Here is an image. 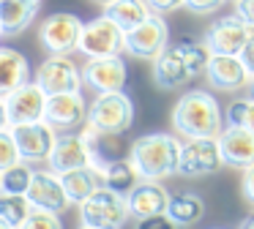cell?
Returning a JSON list of instances; mask_svg holds the SVG:
<instances>
[{
	"mask_svg": "<svg viewBox=\"0 0 254 229\" xmlns=\"http://www.w3.org/2000/svg\"><path fill=\"white\" fill-rule=\"evenodd\" d=\"M205 76H208V85L221 93H238L252 85V76L235 55H213L205 68Z\"/></svg>",
	"mask_w": 254,
	"mask_h": 229,
	"instance_id": "obj_19",
	"label": "cell"
},
{
	"mask_svg": "<svg viewBox=\"0 0 254 229\" xmlns=\"http://www.w3.org/2000/svg\"><path fill=\"white\" fill-rule=\"evenodd\" d=\"M79 229H99V227H85V224H79Z\"/></svg>",
	"mask_w": 254,
	"mask_h": 229,
	"instance_id": "obj_42",
	"label": "cell"
},
{
	"mask_svg": "<svg viewBox=\"0 0 254 229\" xmlns=\"http://www.w3.org/2000/svg\"><path fill=\"white\" fill-rule=\"evenodd\" d=\"M224 167L219 139H186L178 161V174L183 177H205Z\"/></svg>",
	"mask_w": 254,
	"mask_h": 229,
	"instance_id": "obj_13",
	"label": "cell"
},
{
	"mask_svg": "<svg viewBox=\"0 0 254 229\" xmlns=\"http://www.w3.org/2000/svg\"><path fill=\"white\" fill-rule=\"evenodd\" d=\"M11 128V120H8V109H6V98L0 96V131Z\"/></svg>",
	"mask_w": 254,
	"mask_h": 229,
	"instance_id": "obj_38",
	"label": "cell"
},
{
	"mask_svg": "<svg viewBox=\"0 0 254 229\" xmlns=\"http://www.w3.org/2000/svg\"><path fill=\"white\" fill-rule=\"evenodd\" d=\"M170 196L172 194L159 183V180H139V183L126 194L128 213H131L137 221L153 218V216H164L167 205H170Z\"/></svg>",
	"mask_w": 254,
	"mask_h": 229,
	"instance_id": "obj_18",
	"label": "cell"
},
{
	"mask_svg": "<svg viewBox=\"0 0 254 229\" xmlns=\"http://www.w3.org/2000/svg\"><path fill=\"white\" fill-rule=\"evenodd\" d=\"M224 120L232 128H246L254 134V98H235L224 109Z\"/></svg>",
	"mask_w": 254,
	"mask_h": 229,
	"instance_id": "obj_29",
	"label": "cell"
},
{
	"mask_svg": "<svg viewBox=\"0 0 254 229\" xmlns=\"http://www.w3.org/2000/svg\"><path fill=\"white\" fill-rule=\"evenodd\" d=\"M0 229H14V227H11V224H6L3 218H0Z\"/></svg>",
	"mask_w": 254,
	"mask_h": 229,
	"instance_id": "obj_40",
	"label": "cell"
},
{
	"mask_svg": "<svg viewBox=\"0 0 254 229\" xmlns=\"http://www.w3.org/2000/svg\"><path fill=\"white\" fill-rule=\"evenodd\" d=\"M202 213H205V202L197 194H191V191H183V194L170 196V205H167L164 216L175 227H191V224H197L202 218Z\"/></svg>",
	"mask_w": 254,
	"mask_h": 229,
	"instance_id": "obj_23",
	"label": "cell"
},
{
	"mask_svg": "<svg viewBox=\"0 0 254 229\" xmlns=\"http://www.w3.org/2000/svg\"><path fill=\"white\" fill-rule=\"evenodd\" d=\"M172 128L186 139H219L224 131V112L208 90H189L172 107Z\"/></svg>",
	"mask_w": 254,
	"mask_h": 229,
	"instance_id": "obj_1",
	"label": "cell"
},
{
	"mask_svg": "<svg viewBox=\"0 0 254 229\" xmlns=\"http://www.w3.org/2000/svg\"><path fill=\"white\" fill-rule=\"evenodd\" d=\"M235 16L254 27V0H235Z\"/></svg>",
	"mask_w": 254,
	"mask_h": 229,
	"instance_id": "obj_36",
	"label": "cell"
},
{
	"mask_svg": "<svg viewBox=\"0 0 254 229\" xmlns=\"http://www.w3.org/2000/svg\"><path fill=\"white\" fill-rule=\"evenodd\" d=\"M90 167V147L88 142L79 136V131L74 134H58V142L52 147L50 158H47V169H52L55 174H66L74 169Z\"/></svg>",
	"mask_w": 254,
	"mask_h": 229,
	"instance_id": "obj_16",
	"label": "cell"
},
{
	"mask_svg": "<svg viewBox=\"0 0 254 229\" xmlns=\"http://www.w3.org/2000/svg\"><path fill=\"white\" fill-rule=\"evenodd\" d=\"M213 52L208 49V44H197V41H186V44H175L167 47L159 57L153 60V82L161 90H181L186 87L194 76L205 74Z\"/></svg>",
	"mask_w": 254,
	"mask_h": 229,
	"instance_id": "obj_2",
	"label": "cell"
},
{
	"mask_svg": "<svg viewBox=\"0 0 254 229\" xmlns=\"http://www.w3.org/2000/svg\"><path fill=\"white\" fill-rule=\"evenodd\" d=\"M33 213V205H30L28 196H17V194H0V218L6 224H11L14 229H19L28 216Z\"/></svg>",
	"mask_w": 254,
	"mask_h": 229,
	"instance_id": "obj_28",
	"label": "cell"
},
{
	"mask_svg": "<svg viewBox=\"0 0 254 229\" xmlns=\"http://www.w3.org/2000/svg\"><path fill=\"white\" fill-rule=\"evenodd\" d=\"M249 87H252V98H254V79H252V85H249Z\"/></svg>",
	"mask_w": 254,
	"mask_h": 229,
	"instance_id": "obj_43",
	"label": "cell"
},
{
	"mask_svg": "<svg viewBox=\"0 0 254 229\" xmlns=\"http://www.w3.org/2000/svg\"><path fill=\"white\" fill-rule=\"evenodd\" d=\"M123 41H126V30L118 27L107 14H101V16H96V19L82 25V36H79L77 52H82L88 60L112 57V55L123 52Z\"/></svg>",
	"mask_w": 254,
	"mask_h": 229,
	"instance_id": "obj_6",
	"label": "cell"
},
{
	"mask_svg": "<svg viewBox=\"0 0 254 229\" xmlns=\"http://www.w3.org/2000/svg\"><path fill=\"white\" fill-rule=\"evenodd\" d=\"M19 229H63V221L58 213H47V210H33L28 216V221Z\"/></svg>",
	"mask_w": 254,
	"mask_h": 229,
	"instance_id": "obj_31",
	"label": "cell"
},
{
	"mask_svg": "<svg viewBox=\"0 0 254 229\" xmlns=\"http://www.w3.org/2000/svg\"><path fill=\"white\" fill-rule=\"evenodd\" d=\"M126 79H128V71H126V63H123L121 55L96 57L82 65V82L90 90H96V96L99 93H123Z\"/></svg>",
	"mask_w": 254,
	"mask_h": 229,
	"instance_id": "obj_14",
	"label": "cell"
},
{
	"mask_svg": "<svg viewBox=\"0 0 254 229\" xmlns=\"http://www.w3.org/2000/svg\"><path fill=\"white\" fill-rule=\"evenodd\" d=\"M82 25L85 22L77 14H71V11H55V14H50L41 22L39 41L50 55H71L77 52Z\"/></svg>",
	"mask_w": 254,
	"mask_h": 229,
	"instance_id": "obj_8",
	"label": "cell"
},
{
	"mask_svg": "<svg viewBox=\"0 0 254 229\" xmlns=\"http://www.w3.org/2000/svg\"><path fill=\"white\" fill-rule=\"evenodd\" d=\"M33 164L28 161H17L14 167L3 169L0 172V194H17V196H25L33 183Z\"/></svg>",
	"mask_w": 254,
	"mask_h": 229,
	"instance_id": "obj_27",
	"label": "cell"
},
{
	"mask_svg": "<svg viewBox=\"0 0 254 229\" xmlns=\"http://www.w3.org/2000/svg\"><path fill=\"white\" fill-rule=\"evenodd\" d=\"M238 57H241L243 68L249 71V76H252V79H254V41H249V47L243 49V52L238 55Z\"/></svg>",
	"mask_w": 254,
	"mask_h": 229,
	"instance_id": "obj_37",
	"label": "cell"
},
{
	"mask_svg": "<svg viewBox=\"0 0 254 229\" xmlns=\"http://www.w3.org/2000/svg\"><path fill=\"white\" fill-rule=\"evenodd\" d=\"M241 194L249 205H254V167L243 169V177H241Z\"/></svg>",
	"mask_w": 254,
	"mask_h": 229,
	"instance_id": "obj_35",
	"label": "cell"
},
{
	"mask_svg": "<svg viewBox=\"0 0 254 229\" xmlns=\"http://www.w3.org/2000/svg\"><path fill=\"white\" fill-rule=\"evenodd\" d=\"M104 14L115 22L123 30H131V27L142 25L153 11L145 0H112L110 5H104Z\"/></svg>",
	"mask_w": 254,
	"mask_h": 229,
	"instance_id": "obj_25",
	"label": "cell"
},
{
	"mask_svg": "<svg viewBox=\"0 0 254 229\" xmlns=\"http://www.w3.org/2000/svg\"><path fill=\"white\" fill-rule=\"evenodd\" d=\"M30 82V63L19 49L0 47V96L6 98L17 87Z\"/></svg>",
	"mask_w": 254,
	"mask_h": 229,
	"instance_id": "obj_21",
	"label": "cell"
},
{
	"mask_svg": "<svg viewBox=\"0 0 254 229\" xmlns=\"http://www.w3.org/2000/svg\"><path fill=\"white\" fill-rule=\"evenodd\" d=\"M227 0H186V8L191 11V14H213L216 8H221Z\"/></svg>",
	"mask_w": 254,
	"mask_h": 229,
	"instance_id": "obj_32",
	"label": "cell"
},
{
	"mask_svg": "<svg viewBox=\"0 0 254 229\" xmlns=\"http://www.w3.org/2000/svg\"><path fill=\"white\" fill-rule=\"evenodd\" d=\"M61 180H63V188H66V196L71 205H82L101 185V174L93 167H82V169H74V172H66V174H61Z\"/></svg>",
	"mask_w": 254,
	"mask_h": 229,
	"instance_id": "obj_24",
	"label": "cell"
},
{
	"mask_svg": "<svg viewBox=\"0 0 254 229\" xmlns=\"http://www.w3.org/2000/svg\"><path fill=\"white\" fill-rule=\"evenodd\" d=\"M216 229H219V227H216Z\"/></svg>",
	"mask_w": 254,
	"mask_h": 229,
	"instance_id": "obj_45",
	"label": "cell"
},
{
	"mask_svg": "<svg viewBox=\"0 0 254 229\" xmlns=\"http://www.w3.org/2000/svg\"><path fill=\"white\" fill-rule=\"evenodd\" d=\"M134 123V101L126 93H99L88 104V125L99 134L121 136Z\"/></svg>",
	"mask_w": 254,
	"mask_h": 229,
	"instance_id": "obj_4",
	"label": "cell"
},
{
	"mask_svg": "<svg viewBox=\"0 0 254 229\" xmlns=\"http://www.w3.org/2000/svg\"><path fill=\"white\" fill-rule=\"evenodd\" d=\"M183 142L172 134H145L131 142L128 161L134 164L139 180H164L178 174Z\"/></svg>",
	"mask_w": 254,
	"mask_h": 229,
	"instance_id": "obj_3",
	"label": "cell"
},
{
	"mask_svg": "<svg viewBox=\"0 0 254 229\" xmlns=\"http://www.w3.org/2000/svg\"><path fill=\"white\" fill-rule=\"evenodd\" d=\"M44 123H50L58 134H74L88 123V101L82 93H58L47 96Z\"/></svg>",
	"mask_w": 254,
	"mask_h": 229,
	"instance_id": "obj_11",
	"label": "cell"
},
{
	"mask_svg": "<svg viewBox=\"0 0 254 229\" xmlns=\"http://www.w3.org/2000/svg\"><path fill=\"white\" fill-rule=\"evenodd\" d=\"M145 3L150 5V11H153V14L164 16V14H170V11L181 8V5L186 3V0H145Z\"/></svg>",
	"mask_w": 254,
	"mask_h": 229,
	"instance_id": "obj_34",
	"label": "cell"
},
{
	"mask_svg": "<svg viewBox=\"0 0 254 229\" xmlns=\"http://www.w3.org/2000/svg\"><path fill=\"white\" fill-rule=\"evenodd\" d=\"M6 109H8V120H11V125L39 123V120H44L47 93L41 90L36 82H28V85L17 87L14 93L6 96Z\"/></svg>",
	"mask_w": 254,
	"mask_h": 229,
	"instance_id": "obj_17",
	"label": "cell"
},
{
	"mask_svg": "<svg viewBox=\"0 0 254 229\" xmlns=\"http://www.w3.org/2000/svg\"><path fill=\"white\" fill-rule=\"evenodd\" d=\"M17 161H22V158H19V150H17L14 136H11V128L0 131V172L8 169V167H14Z\"/></svg>",
	"mask_w": 254,
	"mask_h": 229,
	"instance_id": "obj_30",
	"label": "cell"
},
{
	"mask_svg": "<svg viewBox=\"0 0 254 229\" xmlns=\"http://www.w3.org/2000/svg\"><path fill=\"white\" fill-rule=\"evenodd\" d=\"M241 229H254V216H249L246 221L241 224Z\"/></svg>",
	"mask_w": 254,
	"mask_h": 229,
	"instance_id": "obj_39",
	"label": "cell"
},
{
	"mask_svg": "<svg viewBox=\"0 0 254 229\" xmlns=\"http://www.w3.org/2000/svg\"><path fill=\"white\" fill-rule=\"evenodd\" d=\"M25 196L30 199L33 210H47V213H58V216L71 205L66 196V188H63L61 174H55L52 169H36L33 183H30Z\"/></svg>",
	"mask_w": 254,
	"mask_h": 229,
	"instance_id": "obj_15",
	"label": "cell"
},
{
	"mask_svg": "<svg viewBox=\"0 0 254 229\" xmlns=\"http://www.w3.org/2000/svg\"><path fill=\"white\" fill-rule=\"evenodd\" d=\"M128 202L123 194L99 185L88 199L79 205V221L85 227H99V229H123L128 221Z\"/></svg>",
	"mask_w": 254,
	"mask_h": 229,
	"instance_id": "obj_5",
	"label": "cell"
},
{
	"mask_svg": "<svg viewBox=\"0 0 254 229\" xmlns=\"http://www.w3.org/2000/svg\"><path fill=\"white\" fill-rule=\"evenodd\" d=\"M170 44V27H167L164 16L150 14L142 25L126 30V41H123V52H128L137 60H150L153 63Z\"/></svg>",
	"mask_w": 254,
	"mask_h": 229,
	"instance_id": "obj_9",
	"label": "cell"
},
{
	"mask_svg": "<svg viewBox=\"0 0 254 229\" xmlns=\"http://www.w3.org/2000/svg\"><path fill=\"white\" fill-rule=\"evenodd\" d=\"M93 3H99V5H110L112 0H93Z\"/></svg>",
	"mask_w": 254,
	"mask_h": 229,
	"instance_id": "obj_41",
	"label": "cell"
},
{
	"mask_svg": "<svg viewBox=\"0 0 254 229\" xmlns=\"http://www.w3.org/2000/svg\"><path fill=\"white\" fill-rule=\"evenodd\" d=\"M137 183H139V174H137V169H134V164L128 161V158H118V161L107 164V167L101 169V185H107V188L118 191V194H123V196H126Z\"/></svg>",
	"mask_w": 254,
	"mask_h": 229,
	"instance_id": "obj_26",
	"label": "cell"
},
{
	"mask_svg": "<svg viewBox=\"0 0 254 229\" xmlns=\"http://www.w3.org/2000/svg\"><path fill=\"white\" fill-rule=\"evenodd\" d=\"M219 150H221V161L227 167H235V169L254 167V134L252 131L224 125V131L219 134Z\"/></svg>",
	"mask_w": 254,
	"mask_h": 229,
	"instance_id": "obj_20",
	"label": "cell"
},
{
	"mask_svg": "<svg viewBox=\"0 0 254 229\" xmlns=\"http://www.w3.org/2000/svg\"><path fill=\"white\" fill-rule=\"evenodd\" d=\"M249 41H254V27L235 14L219 16L205 33V44L213 55H235L238 57L249 47Z\"/></svg>",
	"mask_w": 254,
	"mask_h": 229,
	"instance_id": "obj_10",
	"label": "cell"
},
{
	"mask_svg": "<svg viewBox=\"0 0 254 229\" xmlns=\"http://www.w3.org/2000/svg\"><path fill=\"white\" fill-rule=\"evenodd\" d=\"M33 82L47 93V96H58V93H82V65L71 60V55H50L41 60L36 68Z\"/></svg>",
	"mask_w": 254,
	"mask_h": 229,
	"instance_id": "obj_7",
	"label": "cell"
},
{
	"mask_svg": "<svg viewBox=\"0 0 254 229\" xmlns=\"http://www.w3.org/2000/svg\"><path fill=\"white\" fill-rule=\"evenodd\" d=\"M11 136L17 142L19 158L28 164H41L50 158L52 147L58 142V131L50 123L39 120V123H22V125H11Z\"/></svg>",
	"mask_w": 254,
	"mask_h": 229,
	"instance_id": "obj_12",
	"label": "cell"
},
{
	"mask_svg": "<svg viewBox=\"0 0 254 229\" xmlns=\"http://www.w3.org/2000/svg\"><path fill=\"white\" fill-rule=\"evenodd\" d=\"M134 229H178V227L167 216H153V218H142V221H137Z\"/></svg>",
	"mask_w": 254,
	"mask_h": 229,
	"instance_id": "obj_33",
	"label": "cell"
},
{
	"mask_svg": "<svg viewBox=\"0 0 254 229\" xmlns=\"http://www.w3.org/2000/svg\"><path fill=\"white\" fill-rule=\"evenodd\" d=\"M41 0H0V22L3 36H19L39 16Z\"/></svg>",
	"mask_w": 254,
	"mask_h": 229,
	"instance_id": "obj_22",
	"label": "cell"
},
{
	"mask_svg": "<svg viewBox=\"0 0 254 229\" xmlns=\"http://www.w3.org/2000/svg\"><path fill=\"white\" fill-rule=\"evenodd\" d=\"M0 36H3V22H0Z\"/></svg>",
	"mask_w": 254,
	"mask_h": 229,
	"instance_id": "obj_44",
	"label": "cell"
}]
</instances>
